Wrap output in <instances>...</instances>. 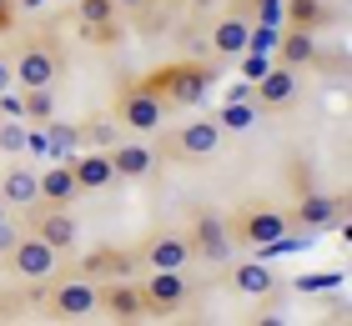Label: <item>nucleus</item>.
Segmentation results:
<instances>
[{"label":"nucleus","instance_id":"1","mask_svg":"<svg viewBox=\"0 0 352 326\" xmlns=\"http://www.w3.org/2000/svg\"><path fill=\"white\" fill-rule=\"evenodd\" d=\"M206 86H212V71H201V65H162L146 75V91H156L166 106H201Z\"/></svg>","mask_w":352,"mask_h":326},{"label":"nucleus","instance_id":"2","mask_svg":"<svg viewBox=\"0 0 352 326\" xmlns=\"http://www.w3.org/2000/svg\"><path fill=\"white\" fill-rule=\"evenodd\" d=\"M186 241H191V256L212 261V266H227V261H232V226L221 221L217 211H201Z\"/></svg>","mask_w":352,"mask_h":326},{"label":"nucleus","instance_id":"3","mask_svg":"<svg viewBox=\"0 0 352 326\" xmlns=\"http://www.w3.org/2000/svg\"><path fill=\"white\" fill-rule=\"evenodd\" d=\"M56 71L60 60L51 45H25L21 56L10 60V75H15V91H36V86H56Z\"/></svg>","mask_w":352,"mask_h":326},{"label":"nucleus","instance_id":"4","mask_svg":"<svg viewBox=\"0 0 352 326\" xmlns=\"http://www.w3.org/2000/svg\"><path fill=\"white\" fill-rule=\"evenodd\" d=\"M162 116H166V101H162L156 91L131 86V91L121 95V126L136 130V136H151V130L162 126Z\"/></svg>","mask_w":352,"mask_h":326},{"label":"nucleus","instance_id":"5","mask_svg":"<svg viewBox=\"0 0 352 326\" xmlns=\"http://www.w3.org/2000/svg\"><path fill=\"white\" fill-rule=\"evenodd\" d=\"M56 256L60 251L51 246V241H41L36 231H30V236H21L10 246V266H15V276H25V281H45V276L56 271Z\"/></svg>","mask_w":352,"mask_h":326},{"label":"nucleus","instance_id":"6","mask_svg":"<svg viewBox=\"0 0 352 326\" xmlns=\"http://www.w3.org/2000/svg\"><path fill=\"white\" fill-rule=\"evenodd\" d=\"M252 101H262V106H272V110H277V106H292V101H297V71L272 60L267 71L252 80Z\"/></svg>","mask_w":352,"mask_h":326},{"label":"nucleus","instance_id":"7","mask_svg":"<svg viewBox=\"0 0 352 326\" xmlns=\"http://www.w3.org/2000/svg\"><path fill=\"white\" fill-rule=\"evenodd\" d=\"M292 231V221L282 216V211H247L242 221H236V236L247 241V246H272V241H282Z\"/></svg>","mask_w":352,"mask_h":326},{"label":"nucleus","instance_id":"8","mask_svg":"<svg viewBox=\"0 0 352 326\" xmlns=\"http://www.w3.org/2000/svg\"><path fill=\"white\" fill-rule=\"evenodd\" d=\"M36 236L51 241L56 251H76V241H81V221H76L66 206H51V211H41V216H36Z\"/></svg>","mask_w":352,"mask_h":326},{"label":"nucleus","instance_id":"9","mask_svg":"<svg viewBox=\"0 0 352 326\" xmlns=\"http://www.w3.org/2000/svg\"><path fill=\"white\" fill-rule=\"evenodd\" d=\"M51 306H56L60 316H91L96 306H101V291H96V281H86V276H71V281L56 286Z\"/></svg>","mask_w":352,"mask_h":326},{"label":"nucleus","instance_id":"10","mask_svg":"<svg viewBox=\"0 0 352 326\" xmlns=\"http://www.w3.org/2000/svg\"><path fill=\"white\" fill-rule=\"evenodd\" d=\"M0 201H6L10 211H30L41 201V171H30V166H10L6 171V181H0Z\"/></svg>","mask_w":352,"mask_h":326},{"label":"nucleus","instance_id":"11","mask_svg":"<svg viewBox=\"0 0 352 326\" xmlns=\"http://www.w3.org/2000/svg\"><path fill=\"white\" fill-rule=\"evenodd\" d=\"M297 221H302V231H327V226H342V196H322V191L302 196Z\"/></svg>","mask_w":352,"mask_h":326},{"label":"nucleus","instance_id":"12","mask_svg":"<svg viewBox=\"0 0 352 326\" xmlns=\"http://www.w3.org/2000/svg\"><path fill=\"white\" fill-rule=\"evenodd\" d=\"M141 296H146L151 312H171V306L186 301V276L182 271H151V281L141 286Z\"/></svg>","mask_w":352,"mask_h":326},{"label":"nucleus","instance_id":"13","mask_svg":"<svg viewBox=\"0 0 352 326\" xmlns=\"http://www.w3.org/2000/svg\"><path fill=\"white\" fill-rule=\"evenodd\" d=\"M71 176H76V191H101L116 181L111 171V151H86V156H71Z\"/></svg>","mask_w":352,"mask_h":326},{"label":"nucleus","instance_id":"14","mask_svg":"<svg viewBox=\"0 0 352 326\" xmlns=\"http://www.w3.org/2000/svg\"><path fill=\"white\" fill-rule=\"evenodd\" d=\"M111 171L116 176H126V181H141V176H151L156 171V151L151 145H141V141H131V145H111Z\"/></svg>","mask_w":352,"mask_h":326},{"label":"nucleus","instance_id":"15","mask_svg":"<svg viewBox=\"0 0 352 326\" xmlns=\"http://www.w3.org/2000/svg\"><path fill=\"white\" fill-rule=\"evenodd\" d=\"M186 261H191V241L176 236V231H162V236L146 246V266H151V271H182Z\"/></svg>","mask_w":352,"mask_h":326},{"label":"nucleus","instance_id":"16","mask_svg":"<svg viewBox=\"0 0 352 326\" xmlns=\"http://www.w3.org/2000/svg\"><path fill=\"white\" fill-rule=\"evenodd\" d=\"M217 145H221V126H217V121H186L182 130H176V151L191 156V161L212 156Z\"/></svg>","mask_w":352,"mask_h":326},{"label":"nucleus","instance_id":"17","mask_svg":"<svg viewBox=\"0 0 352 326\" xmlns=\"http://www.w3.org/2000/svg\"><path fill=\"white\" fill-rule=\"evenodd\" d=\"M277 56H282V65L302 71V65H312V60H317V36H312L307 25H292V30H282V40H277Z\"/></svg>","mask_w":352,"mask_h":326},{"label":"nucleus","instance_id":"18","mask_svg":"<svg viewBox=\"0 0 352 326\" xmlns=\"http://www.w3.org/2000/svg\"><path fill=\"white\" fill-rule=\"evenodd\" d=\"M236 291L242 296H272L277 291V271L267 261H236Z\"/></svg>","mask_w":352,"mask_h":326},{"label":"nucleus","instance_id":"19","mask_svg":"<svg viewBox=\"0 0 352 326\" xmlns=\"http://www.w3.org/2000/svg\"><path fill=\"white\" fill-rule=\"evenodd\" d=\"M76 196V176H71V161H56L51 171H41V201L45 206H66Z\"/></svg>","mask_w":352,"mask_h":326},{"label":"nucleus","instance_id":"20","mask_svg":"<svg viewBox=\"0 0 352 326\" xmlns=\"http://www.w3.org/2000/svg\"><path fill=\"white\" fill-rule=\"evenodd\" d=\"M45 141H51V161H71L76 151H81V126L71 121H45Z\"/></svg>","mask_w":352,"mask_h":326},{"label":"nucleus","instance_id":"21","mask_svg":"<svg viewBox=\"0 0 352 326\" xmlns=\"http://www.w3.org/2000/svg\"><path fill=\"white\" fill-rule=\"evenodd\" d=\"M212 51H217V56H242V51H247V21H236V15L217 21V30H212Z\"/></svg>","mask_w":352,"mask_h":326},{"label":"nucleus","instance_id":"22","mask_svg":"<svg viewBox=\"0 0 352 326\" xmlns=\"http://www.w3.org/2000/svg\"><path fill=\"white\" fill-rule=\"evenodd\" d=\"M101 306L111 316H136V312H146V296H141V286H111L101 296Z\"/></svg>","mask_w":352,"mask_h":326},{"label":"nucleus","instance_id":"23","mask_svg":"<svg viewBox=\"0 0 352 326\" xmlns=\"http://www.w3.org/2000/svg\"><path fill=\"white\" fill-rule=\"evenodd\" d=\"M217 126L221 130H252V126H257V106H252V101H227L221 116H217Z\"/></svg>","mask_w":352,"mask_h":326},{"label":"nucleus","instance_id":"24","mask_svg":"<svg viewBox=\"0 0 352 326\" xmlns=\"http://www.w3.org/2000/svg\"><path fill=\"white\" fill-rule=\"evenodd\" d=\"M25 95V121H36V126H45L56 116V95H51V86H36V91H21Z\"/></svg>","mask_w":352,"mask_h":326},{"label":"nucleus","instance_id":"25","mask_svg":"<svg viewBox=\"0 0 352 326\" xmlns=\"http://www.w3.org/2000/svg\"><path fill=\"white\" fill-rule=\"evenodd\" d=\"M76 15H81V25L91 30V25H111L116 21V5H111V0H76Z\"/></svg>","mask_w":352,"mask_h":326},{"label":"nucleus","instance_id":"26","mask_svg":"<svg viewBox=\"0 0 352 326\" xmlns=\"http://www.w3.org/2000/svg\"><path fill=\"white\" fill-rule=\"evenodd\" d=\"M0 151H6V156L25 151V116H6V121H0Z\"/></svg>","mask_w":352,"mask_h":326},{"label":"nucleus","instance_id":"27","mask_svg":"<svg viewBox=\"0 0 352 326\" xmlns=\"http://www.w3.org/2000/svg\"><path fill=\"white\" fill-rule=\"evenodd\" d=\"M81 145H91V151H111V145H116V126H111V121L81 126Z\"/></svg>","mask_w":352,"mask_h":326},{"label":"nucleus","instance_id":"28","mask_svg":"<svg viewBox=\"0 0 352 326\" xmlns=\"http://www.w3.org/2000/svg\"><path fill=\"white\" fill-rule=\"evenodd\" d=\"M287 21L312 30L317 21H322V0H287Z\"/></svg>","mask_w":352,"mask_h":326},{"label":"nucleus","instance_id":"29","mask_svg":"<svg viewBox=\"0 0 352 326\" xmlns=\"http://www.w3.org/2000/svg\"><path fill=\"white\" fill-rule=\"evenodd\" d=\"M332 286H342V276H338V271H312V276H297V291H332Z\"/></svg>","mask_w":352,"mask_h":326},{"label":"nucleus","instance_id":"30","mask_svg":"<svg viewBox=\"0 0 352 326\" xmlns=\"http://www.w3.org/2000/svg\"><path fill=\"white\" fill-rule=\"evenodd\" d=\"M257 21L262 25H287V0H257Z\"/></svg>","mask_w":352,"mask_h":326},{"label":"nucleus","instance_id":"31","mask_svg":"<svg viewBox=\"0 0 352 326\" xmlns=\"http://www.w3.org/2000/svg\"><path fill=\"white\" fill-rule=\"evenodd\" d=\"M25 151H30V156H51V141H45V126H25Z\"/></svg>","mask_w":352,"mask_h":326},{"label":"nucleus","instance_id":"32","mask_svg":"<svg viewBox=\"0 0 352 326\" xmlns=\"http://www.w3.org/2000/svg\"><path fill=\"white\" fill-rule=\"evenodd\" d=\"M15 241H21V231H15L10 221H0V256H10V246H15Z\"/></svg>","mask_w":352,"mask_h":326},{"label":"nucleus","instance_id":"33","mask_svg":"<svg viewBox=\"0 0 352 326\" xmlns=\"http://www.w3.org/2000/svg\"><path fill=\"white\" fill-rule=\"evenodd\" d=\"M10 21H15V0H0V30H10Z\"/></svg>","mask_w":352,"mask_h":326},{"label":"nucleus","instance_id":"34","mask_svg":"<svg viewBox=\"0 0 352 326\" xmlns=\"http://www.w3.org/2000/svg\"><path fill=\"white\" fill-rule=\"evenodd\" d=\"M10 86H15V75H10V60L0 56V91H10Z\"/></svg>","mask_w":352,"mask_h":326},{"label":"nucleus","instance_id":"35","mask_svg":"<svg viewBox=\"0 0 352 326\" xmlns=\"http://www.w3.org/2000/svg\"><path fill=\"white\" fill-rule=\"evenodd\" d=\"M111 5H116V10H141L146 0H111Z\"/></svg>","mask_w":352,"mask_h":326},{"label":"nucleus","instance_id":"36","mask_svg":"<svg viewBox=\"0 0 352 326\" xmlns=\"http://www.w3.org/2000/svg\"><path fill=\"white\" fill-rule=\"evenodd\" d=\"M45 0H15V10H41Z\"/></svg>","mask_w":352,"mask_h":326},{"label":"nucleus","instance_id":"37","mask_svg":"<svg viewBox=\"0 0 352 326\" xmlns=\"http://www.w3.org/2000/svg\"><path fill=\"white\" fill-rule=\"evenodd\" d=\"M0 221H10V206H6V201H0Z\"/></svg>","mask_w":352,"mask_h":326}]
</instances>
